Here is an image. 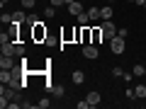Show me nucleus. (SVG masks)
Here are the masks:
<instances>
[{"label":"nucleus","mask_w":146,"mask_h":109,"mask_svg":"<svg viewBox=\"0 0 146 109\" xmlns=\"http://www.w3.org/2000/svg\"><path fill=\"white\" fill-rule=\"evenodd\" d=\"M100 29H102V36H105V39H107V41H110V39H112V36H117V24H115V22H112V20H105Z\"/></svg>","instance_id":"f257e3e1"},{"label":"nucleus","mask_w":146,"mask_h":109,"mask_svg":"<svg viewBox=\"0 0 146 109\" xmlns=\"http://www.w3.org/2000/svg\"><path fill=\"white\" fill-rule=\"evenodd\" d=\"M110 49H112V53H124L127 44H124L122 36H112V39H110Z\"/></svg>","instance_id":"f03ea898"},{"label":"nucleus","mask_w":146,"mask_h":109,"mask_svg":"<svg viewBox=\"0 0 146 109\" xmlns=\"http://www.w3.org/2000/svg\"><path fill=\"white\" fill-rule=\"evenodd\" d=\"M83 56L88 58V61L98 58V46H95V44H83Z\"/></svg>","instance_id":"7ed1b4c3"},{"label":"nucleus","mask_w":146,"mask_h":109,"mask_svg":"<svg viewBox=\"0 0 146 109\" xmlns=\"http://www.w3.org/2000/svg\"><path fill=\"white\" fill-rule=\"evenodd\" d=\"M0 68H3V70H12V68H15L12 56H3V58H0Z\"/></svg>","instance_id":"20e7f679"},{"label":"nucleus","mask_w":146,"mask_h":109,"mask_svg":"<svg viewBox=\"0 0 146 109\" xmlns=\"http://www.w3.org/2000/svg\"><path fill=\"white\" fill-rule=\"evenodd\" d=\"M85 99L90 102V107H98V104L102 102V97H100V92H95V90H93V92H88V97H85Z\"/></svg>","instance_id":"39448f33"},{"label":"nucleus","mask_w":146,"mask_h":109,"mask_svg":"<svg viewBox=\"0 0 146 109\" xmlns=\"http://www.w3.org/2000/svg\"><path fill=\"white\" fill-rule=\"evenodd\" d=\"M12 80H15L12 70H0V83H3V85H10Z\"/></svg>","instance_id":"423d86ee"},{"label":"nucleus","mask_w":146,"mask_h":109,"mask_svg":"<svg viewBox=\"0 0 146 109\" xmlns=\"http://www.w3.org/2000/svg\"><path fill=\"white\" fill-rule=\"evenodd\" d=\"M71 80H73L76 85H83V83H85V75H83V70H73Z\"/></svg>","instance_id":"0eeeda50"},{"label":"nucleus","mask_w":146,"mask_h":109,"mask_svg":"<svg viewBox=\"0 0 146 109\" xmlns=\"http://www.w3.org/2000/svg\"><path fill=\"white\" fill-rule=\"evenodd\" d=\"M68 10H71V15H80V12H83V3H78V0H76V3H71V5H68Z\"/></svg>","instance_id":"6e6552de"},{"label":"nucleus","mask_w":146,"mask_h":109,"mask_svg":"<svg viewBox=\"0 0 146 109\" xmlns=\"http://www.w3.org/2000/svg\"><path fill=\"white\" fill-rule=\"evenodd\" d=\"M100 12H102V20H112V15H115V10H112L110 5H102V7H100Z\"/></svg>","instance_id":"1a4fd4ad"},{"label":"nucleus","mask_w":146,"mask_h":109,"mask_svg":"<svg viewBox=\"0 0 146 109\" xmlns=\"http://www.w3.org/2000/svg\"><path fill=\"white\" fill-rule=\"evenodd\" d=\"M88 17H90V20H102V12H100V7H90V10H88Z\"/></svg>","instance_id":"9d476101"},{"label":"nucleus","mask_w":146,"mask_h":109,"mask_svg":"<svg viewBox=\"0 0 146 109\" xmlns=\"http://www.w3.org/2000/svg\"><path fill=\"white\" fill-rule=\"evenodd\" d=\"M76 20H78V24H80V27H88L90 17H88V12H80V15H76Z\"/></svg>","instance_id":"9b49d317"},{"label":"nucleus","mask_w":146,"mask_h":109,"mask_svg":"<svg viewBox=\"0 0 146 109\" xmlns=\"http://www.w3.org/2000/svg\"><path fill=\"white\" fill-rule=\"evenodd\" d=\"M51 95H54V97H63V95H66L63 85H51Z\"/></svg>","instance_id":"f8f14e48"},{"label":"nucleus","mask_w":146,"mask_h":109,"mask_svg":"<svg viewBox=\"0 0 146 109\" xmlns=\"http://www.w3.org/2000/svg\"><path fill=\"white\" fill-rule=\"evenodd\" d=\"M134 92H136V97H139V99H144V97H146V85H144V83H139Z\"/></svg>","instance_id":"ddd939ff"},{"label":"nucleus","mask_w":146,"mask_h":109,"mask_svg":"<svg viewBox=\"0 0 146 109\" xmlns=\"http://www.w3.org/2000/svg\"><path fill=\"white\" fill-rule=\"evenodd\" d=\"M0 22H3V24H12V22H15V15H10V12H3Z\"/></svg>","instance_id":"4468645a"},{"label":"nucleus","mask_w":146,"mask_h":109,"mask_svg":"<svg viewBox=\"0 0 146 109\" xmlns=\"http://www.w3.org/2000/svg\"><path fill=\"white\" fill-rule=\"evenodd\" d=\"M54 15H56V7H54V5H49V7H44V17H46V20H51Z\"/></svg>","instance_id":"2eb2a0df"},{"label":"nucleus","mask_w":146,"mask_h":109,"mask_svg":"<svg viewBox=\"0 0 146 109\" xmlns=\"http://www.w3.org/2000/svg\"><path fill=\"white\" fill-rule=\"evenodd\" d=\"M12 15H15V22H12V24H22V22H27L25 12H12Z\"/></svg>","instance_id":"dca6fc26"},{"label":"nucleus","mask_w":146,"mask_h":109,"mask_svg":"<svg viewBox=\"0 0 146 109\" xmlns=\"http://www.w3.org/2000/svg\"><path fill=\"white\" fill-rule=\"evenodd\" d=\"M34 36H36V39H42V36H46V32L42 29V24H34Z\"/></svg>","instance_id":"f3484780"},{"label":"nucleus","mask_w":146,"mask_h":109,"mask_svg":"<svg viewBox=\"0 0 146 109\" xmlns=\"http://www.w3.org/2000/svg\"><path fill=\"white\" fill-rule=\"evenodd\" d=\"M144 73H146V66L144 63H136L134 66V75H144Z\"/></svg>","instance_id":"a211bd4d"},{"label":"nucleus","mask_w":146,"mask_h":109,"mask_svg":"<svg viewBox=\"0 0 146 109\" xmlns=\"http://www.w3.org/2000/svg\"><path fill=\"white\" fill-rule=\"evenodd\" d=\"M100 39H105V36H102V29H95V32H93V41L98 44Z\"/></svg>","instance_id":"6ab92c4d"},{"label":"nucleus","mask_w":146,"mask_h":109,"mask_svg":"<svg viewBox=\"0 0 146 109\" xmlns=\"http://www.w3.org/2000/svg\"><path fill=\"white\" fill-rule=\"evenodd\" d=\"M49 104H51V102H49V99H46V97H44V99H39V102H36V107H39V109H46V107H49Z\"/></svg>","instance_id":"aec40b11"},{"label":"nucleus","mask_w":146,"mask_h":109,"mask_svg":"<svg viewBox=\"0 0 146 109\" xmlns=\"http://www.w3.org/2000/svg\"><path fill=\"white\" fill-rule=\"evenodd\" d=\"M112 75H115V78H122V75H124V70L117 66V68H112Z\"/></svg>","instance_id":"412c9836"},{"label":"nucleus","mask_w":146,"mask_h":109,"mask_svg":"<svg viewBox=\"0 0 146 109\" xmlns=\"http://www.w3.org/2000/svg\"><path fill=\"white\" fill-rule=\"evenodd\" d=\"M25 24H29V27H34V24H39V22H36V17H34V15H29V17H27V22H25Z\"/></svg>","instance_id":"4be33fe9"},{"label":"nucleus","mask_w":146,"mask_h":109,"mask_svg":"<svg viewBox=\"0 0 146 109\" xmlns=\"http://www.w3.org/2000/svg\"><path fill=\"white\" fill-rule=\"evenodd\" d=\"M127 34H129V29H127V27H122V29H117V36H122V39H127Z\"/></svg>","instance_id":"5701e85b"},{"label":"nucleus","mask_w":146,"mask_h":109,"mask_svg":"<svg viewBox=\"0 0 146 109\" xmlns=\"http://www.w3.org/2000/svg\"><path fill=\"white\" fill-rule=\"evenodd\" d=\"M34 3H36V0H22V5H25L27 10H32V7H34Z\"/></svg>","instance_id":"b1692460"},{"label":"nucleus","mask_w":146,"mask_h":109,"mask_svg":"<svg viewBox=\"0 0 146 109\" xmlns=\"http://www.w3.org/2000/svg\"><path fill=\"white\" fill-rule=\"evenodd\" d=\"M122 80H124V83H131V80H134V73H124V75H122Z\"/></svg>","instance_id":"393cba45"},{"label":"nucleus","mask_w":146,"mask_h":109,"mask_svg":"<svg viewBox=\"0 0 146 109\" xmlns=\"http://www.w3.org/2000/svg\"><path fill=\"white\" fill-rule=\"evenodd\" d=\"M15 56H25V46H22V44H17V49H15Z\"/></svg>","instance_id":"a878e982"},{"label":"nucleus","mask_w":146,"mask_h":109,"mask_svg":"<svg viewBox=\"0 0 146 109\" xmlns=\"http://www.w3.org/2000/svg\"><path fill=\"white\" fill-rule=\"evenodd\" d=\"M76 107H78V109H88V107H90V102H88V99H83V102H78Z\"/></svg>","instance_id":"bb28decb"},{"label":"nucleus","mask_w":146,"mask_h":109,"mask_svg":"<svg viewBox=\"0 0 146 109\" xmlns=\"http://www.w3.org/2000/svg\"><path fill=\"white\" fill-rule=\"evenodd\" d=\"M49 3H51L54 7H61V5H66V3H63V0H49Z\"/></svg>","instance_id":"cd10ccee"},{"label":"nucleus","mask_w":146,"mask_h":109,"mask_svg":"<svg viewBox=\"0 0 146 109\" xmlns=\"http://www.w3.org/2000/svg\"><path fill=\"white\" fill-rule=\"evenodd\" d=\"M124 95H127V99H134V97H136V92H134V90H127Z\"/></svg>","instance_id":"c85d7f7f"},{"label":"nucleus","mask_w":146,"mask_h":109,"mask_svg":"<svg viewBox=\"0 0 146 109\" xmlns=\"http://www.w3.org/2000/svg\"><path fill=\"white\" fill-rule=\"evenodd\" d=\"M131 3H136V5H141V7L146 5V0H131Z\"/></svg>","instance_id":"c756f323"},{"label":"nucleus","mask_w":146,"mask_h":109,"mask_svg":"<svg viewBox=\"0 0 146 109\" xmlns=\"http://www.w3.org/2000/svg\"><path fill=\"white\" fill-rule=\"evenodd\" d=\"M63 3H66V5H71V3H76V0H63Z\"/></svg>","instance_id":"7c9ffc66"},{"label":"nucleus","mask_w":146,"mask_h":109,"mask_svg":"<svg viewBox=\"0 0 146 109\" xmlns=\"http://www.w3.org/2000/svg\"><path fill=\"white\" fill-rule=\"evenodd\" d=\"M0 3H3V5H5V3H10V0H0Z\"/></svg>","instance_id":"2f4dec72"},{"label":"nucleus","mask_w":146,"mask_h":109,"mask_svg":"<svg viewBox=\"0 0 146 109\" xmlns=\"http://www.w3.org/2000/svg\"><path fill=\"white\" fill-rule=\"evenodd\" d=\"M107 3H115V0H107Z\"/></svg>","instance_id":"473e14b6"},{"label":"nucleus","mask_w":146,"mask_h":109,"mask_svg":"<svg viewBox=\"0 0 146 109\" xmlns=\"http://www.w3.org/2000/svg\"><path fill=\"white\" fill-rule=\"evenodd\" d=\"M144 78H146V73H144Z\"/></svg>","instance_id":"72a5a7b5"},{"label":"nucleus","mask_w":146,"mask_h":109,"mask_svg":"<svg viewBox=\"0 0 146 109\" xmlns=\"http://www.w3.org/2000/svg\"><path fill=\"white\" fill-rule=\"evenodd\" d=\"M144 10H146V5H144Z\"/></svg>","instance_id":"f704fd0d"}]
</instances>
